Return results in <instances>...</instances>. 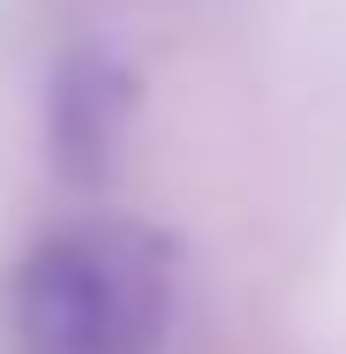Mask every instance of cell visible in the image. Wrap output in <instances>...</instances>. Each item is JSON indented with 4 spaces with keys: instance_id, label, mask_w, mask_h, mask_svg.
<instances>
[{
    "instance_id": "obj_1",
    "label": "cell",
    "mask_w": 346,
    "mask_h": 354,
    "mask_svg": "<svg viewBox=\"0 0 346 354\" xmlns=\"http://www.w3.org/2000/svg\"><path fill=\"white\" fill-rule=\"evenodd\" d=\"M15 354H166L173 339V257L136 218L53 226L8 294Z\"/></svg>"
},
{
    "instance_id": "obj_2",
    "label": "cell",
    "mask_w": 346,
    "mask_h": 354,
    "mask_svg": "<svg viewBox=\"0 0 346 354\" xmlns=\"http://www.w3.org/2000/svg\"><path fill=\"white\" fill-rule=\"evenodd\" d=\"M128 121V68L98 46H75L53 68V106H46V129H53V158L75 181H98L113 143Z\"/></svg>"
}]
</instances>
